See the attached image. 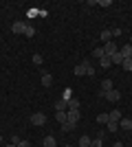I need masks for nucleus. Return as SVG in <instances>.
<instances>
[{"instance_id": "nucleus-24", "label": "nucleus", "mask_w": 132, "mask_h": 147, "mask_svg": "<svg viewBox=\"0 0 132 147\" xmlns=\"http://www.w3.org/2000/svg\"><path fill=\"white\" fill-rule=\"evenodd\" d=\"M104 55H106V53H104V46H101V49H95V51H93V57H97V59H101Z\"/></svg>"}, {"instance_id": "nucleus-10", "label": "nucleus", "mask_w": 132, "mask_h": 147, "mask_svg": "<svg viewBox=\"0 0 132 147\" xmlns=\"http://www.w3.org/2000/svg\"><path fill=\"white\" fill-rule=\"evenodd\" d=\"M119 127L121 129H132V119H121V121H119Z\"/></svg>"}, {"instance_id": "nucleus-22", "label": "nucleus", "mask_w": 132, "mask_h": 147, "mask_svg": "<svg viewBox=\"0 0 132 147\" xmlns=\"http://www.w3.org/2000/svg\"><path fill=\"white\" fill-rule=\"evenodd\" d=\"M99 64H101V68H108L110 64H112V61H110V57H108V55H104V57L99 59Z\"/></svg>"}, {"instance_id": "nucleus-30", "label": "nucleus", "mask_w": 132, "mask_h": 147, "mask_svg": "<svg viewBox=\"0 0 132 147\" xmlns=\"http://www.w3.org/2000/svg\"><path fill=\"white\" fill-rule=\"evenodd\" d=\"M75 75H77V77H82V75H84V68L82 66H75Z\"/></svg>"}, {"instance_id": "nucleus-3", "label": "nucleus", "mask_w": 132, "mask_h": 147, "mask_svg": "<svg viewBox=\"0 0 132 147\" xmlns=\"http://www.w3.org/2000/svg\"><path fill=\"white\" fill-rule=\"evenodd\" d=\"M104 97H106L108 101H112V103H119V101H121V92H119V90H114V88H112V90H110V92H106Z\"/></svg>"}, {"instance_id": "nucleus-20", "label": "nucleus", "mask_w": 132, "mask_h": 147, "mask_svg": "<svg viewBox=\"0 0 132 147\" xmlns=\"http://www.w3.org/2000/svg\"><path fill=\"white\" fill-rule=\"evenodd\" d=\"M101 143H104V134H99L97 138H93V143H90V147H101Z\"/></svg>"}, {"instance_id": "nucleus-28", "label": "nucleus", "mask_w": 132, "mask_h": 147, "mask_svg": "<svg viewBox=\"0 0 132 147\" xmlns=\"http://www.w3.org/2000/svg\"><path fill=\"white\" fill-rule=\"evenodd\" d=\"M24 35H26V37H33V35H35V29H33V26H26Z\"/></svg>"}, {"instance_id": "nucleus-16", "label": "nucleus", "mask_w": 132, "mask_h": 147, "mask_svg": "<svg viewBox=\"0 0 132 147\" xmlns=\"http://www.w3.org/2000/svg\"><path fill=\"white\" fill-rule=\"evenodd\" d=\"M108 117H110V121H117V123L121 121V114H119V110H112V112H108Z\"/></svg>"}, {"instance_id": "nucleus-17", "label": "nucleus", "mask_w": 132, "mask_h": 147, "mask_svg": "<svg viewBox=\"0 0 132 147\" xmlns=\"http://www.w3.org/2000/svg\"><path fill=\"white\" fill-rule=\"evenodd\" d=\"M62 99H64V101H66V103H68L70 99H73V90H70V88H66V90L62 92Z\"/></svg>"}, {"instance_id": "nucleus-26", "label": "nucleus", "mask_w": 132, "mask_h": 147, "mask_svg": "<svg viewBox=\"0 0 132 147\" xmlns=\"http://www.w3.org/2000/svg\"><path fill=\"white\" fill-rule=\"evenodd\" d=\"M121 66H123V70H132V59H123Z\"/></svg>"}, {"instance_id": "nucleus-7", "label": "nucleus", "mask_w": 132, "mask_h": 147, "mask_svg": "<svg viewBox=\"0 0 132 147\" xmlns=\"http://www.w3.org/2000/svg\"><path fill=\"white\" fill-rule=\"evenodd\" d=\"M121 55H123V59H132V44H126V46H121Z\"/></svg>"}, {"instance_id": "nucleus-33", "label": "nucleus", "mask_w": 132, "mask_h": 147, "mask_svg": "<svg viewBox=\"0 0 132 147\" xmlns=\"http://www.w3.org/2000/svg\"><path fill=\"white\" fill-rule=\"evenodd\" d=\"M7 147H18V145H7Z\"/></svg>"}, {"instance_id": "nucleus-21", "label": "nucleus", "mask_w": 132, "mask_h": 147, "mask_svg": "<svg viewBox=\"0 0 132 147\" xmlns=\"http://www.w3.org/2000/svg\"><path fill=\"white\" fill-rule=\"evenodd\" d=\"M106 125H108V132H117V129H119V123L117 121H108Z\"/></svg>"}, {"instance_id": "nucleus-29", "label": "nucleus", "mask_w": 132, "mask_h": 147, "mask_svg": "<svg viewBox=\"0 0 132 147\" xmlns=\"http://www.w3.org/2000/svg\"><path fill=\"white\" fill-rule=\"evenodd\" d=\"M42 55H38V53H35V55H33V64H35V66H40V64H42Z\"/></svg>"}, {"instance_id": "nucleus-1", "label": "nucleus", "mask_w": 132, "mask_h": 147, "mask_svg": "<svg viewBox=\"0 0 132 147\" xmlns=\"http://www.w3.org/2000/svg\"><path fill=\"white\" fill-rule=\"evenodd\" d=\"M44 123H46V114H44V112L31 114V125H44Z\"/></svg>"}, {"instance_id": "nucleus-18", "label": "nucleus", "mask_w": 132, "mask_h": 147, "mask_svg": "<svg viewBox=\"0 0 132 147\" xmlns=\"http://www.w3.org/2000/svg\"><path fill=\"white\" fill-rule=\"evenodd\" d=\"M108 121H110V117H108L106 112H101L99 117H97V123H101V125H106V123H108Z\"/></svg>"}, {"instance_id": "nucleus-8", "label": "nucleus", "mask_w": 132, "mask_h": 147, "mask_svg": "<svg viewBox=\"0 0 132 147\" xmlns=\"http://www.w3.org/2000/svg\"><path fill=\"white\" fill-rule=\"evenodd\" d=\"M66 108H68V103L64 99H57L55 101V112H66Z\"/></svg>"}, {"instance_id": "nucleus-2", "label": "nucleus", "mask_w": 132, "mask_h": 147, "mask_svg": "<svg viewBox=\"0 0 132 147\" xmlns=\"http://www.w3.org/2000/svg\"><path fill=\"white\" fill-rule=\"evenodd\" d=\"M66 123L77 125V123H79V110H68L66 112Z\"/></svg>"}, {"instance_id": "nucleus-19", "label": "nucleus", "mask_w": 132, "mask_h": 147, "mask_svg": "<svg viewBox=\"0 0 132 147\" xmlns=\"http://www.w3.org/2000/svg\"><path fill=\"white\" fill-rule=\"evenodd\" d=\"M90 143H93V138H88V136L79 138V147H90Z\"/></svg>"}, {"instance_id": "nucleus-15", "label": "nucleus", "mask_w": 132, "mask_h": 147, "mask_svg": "<svg viewBox=\"0 0 132 147\" xmlns=\"http://www.w3.org/2000/svg\"><path fill=\"white\" fill-rule=\"evenodd\" d=\"M57 143H55V136H46L44 138V147H55Z\"/></svg>"}, {"instance_id": "nucleus-25", "label": "nucleus", "mask_w": 132, "mask_h": 147, "mask_svg": "<svg viewBox=\"0 0 132 147\" xmlns=\"http://www.w3.org/2000/svg\"><path fill=\"white\" fill-rule=\"evenodd\" d=\"M75 127H77V125H73V123H64V125H62V129H64V132H73Z\"/></svg>"}, {"instance_id": "nucleus-11", "label": "nucleus", "mask_w": 132, "mask_h": 147, "mask_svg": "<svg viewBox=\"0 0 132 147\" xmlns=\"http://www.w3.org/2000/svg\"><path fill=\"white\" fill-rule=\"evenodd\" d=\"M51 84H53V75H49V73H44V75H42V86H46V88H49Z\"/></svg>"}, {"instance_id": "nucleus-23", "label": "nucleus", "mask_w": 132, "mask_h": 147, "mask_svg": "<svg viewBox=\"0 0 132 147\" xmlns=\"http://www.w3.org/2000/svg\"><path fill=\"white\" fill-rule=\"evenodd\" d=\"M55 119H57V123H66V112H55Z\"/></svg>"}, {"instance_id": "nucleus-13", "label": "nucleus", "mask_w": 132, "mask_h": 147, "mask_svg": "<svg viewBox=\"0 0 132 147\" xmlns=\"http://www.w3.org/2000/svg\"><path fill=\"white\" fill-rule=\"evenodd\" d=\"M110 40H112V31H101V42H110Z\"/></svg>"}, {"instance_id": "nucleus-6", "label": "nucleus", "mask_w": 132, "mask_h": 147, "mask_svg": "<svg viewBox=\"0 0 132 147\" xmlns=\"http://www.w3.org/2000/svg\"><path fill=\"white\" fill-rule=\"evenodd\" d=\"M79 66L84 68V75H88V77H93V75H95V68H93V64H90L88 59H84V64H79Z\"/></svg>"}, {"instance_id": "nucleus-12", "label": "nucleus", "mask_w": 132, "mask_h": 147, "mask_svg": "<svg viewBox=\"0 0 132 147\" xmlns=\"http://www.w3.org/2000/svg\"><path fill=\"white\" fill-rule=\"evenodd\" d=\"M110 61H112V64H123V55H121V51H117V53L110 57Z\"/></svg>"}, {"instance_id": "nucleus-9", "label": "nucleus", "mask_w": 132, "mask_h": 147, "mask_svg": "<svg viewBox=\"0 0 132 147\" xmlns=\"http://www.w3.org/2000/svg\"><path fill=\"white\" fill-rule=\"evenodd\" d=\"M110 90H112V81L104 79V81H101V94H106V92H110Z\"/></svg>"}, {"instance_id": "nucleus-35", "label": "nucleus", "mask_w": 132, "mask_h": 147, "mask_svg": "<svg viewBox=\"0 0 132 147\" xmlns=\"http://www.w3.org/2000/svg\"><path fill=\"white\" fill-rule=\"evenodd\" d=\"M66 147H73V145H66Z\"/></svg>"}, {"instance_id": "nucleus-31", "label": "nucleus", "mask_w": 132, "mask_h": 147, "mask_svg": "<svg viewBox=\"0 0 132 147\" xmlns=\"http://www.w3.org/2000/svg\"><path fill=\"white\" fill-rule=\"evenodd\" d=\"M18 147H31V143H29V141H20Z\"/></svg>"}, {"instance_id": "nucleus-14", "label": "nucleus", "mask_w": 132, "mask_h": 147, "mask_svg": "<svg viewBox=\"0 0 132 147\" xmlns=\"http://www.w3.org/2000/svg\"><path fill=\"white\" fill-rule=\"evenodd\" d=\"M68 110H79V99H75V97L70 99L68 101Z\"/></svg>"}, {"instance_id": "nucleus-27", "label": "nucleus", "mask_w": 132, "mask_h": 147, "mask_svg": "<svg viewBox=\"0 0 132 147\" xmlns=\"http://www.w3.org/2000/svg\"><path fill=\"white\" fill-rule=\"evenodd\" d=\"M99 7H112V0H97Z\"/></svg>"}, {"instance_id": "nucleus-5", "label": "nucleus", "mask_w": 132, "mask_h": 147, "mask_svg": "<svg viewBox=\"0 0 132 147\" xmlns=\"http://www.w3.org/2000/svg\"><path fill=\"white\" fill-rule=\"evenodd\" d=\"M26 26H29V24H24V22H13V24H11V31L16 33V35H22V33L26 31Z\"/></svg>"}, {"instance_id": "nucleus-34", "label": "nucleus", "mask_w": 132, "mask_h": 147, "mask_svg": "<svg viewBox=\"0 0 132 147\" xmlns=\"http://www.w3.org/2000/svg\"><path fill=\"white\" fill-rule=\"evenodd\" d=\"M130 44H132V35H130Z\"/></svg>"}, {"instance_id": "nucleus-32", "label": "nucleus", "mask_w": 132, "mask_h": 147, "mask_svg": "<svg viewBox=\"0 0 132 147\" xmlns=\"http://www.w3.org/2000/svg\"><path fill=\"white\" fill-rule=\"evenodd\" d=\"M112 147H123V145H121V143H114V145Z\"/></svg>"}, {"instance_id": "nucleus-4", "label": "nucleus", "mask_w": 132, "mask_h": 147, "mask_svg": "<svg viewBox=\"0 0 132 147\" xmlns=\"http://www.w3.org/2000/svg\"><path fill=\"white\" fill-rule=\"evenodd\" d=\"M119 51V46H117V42H106V46H104V53H106L108 57H112L114 53Z\"/></svg>"}]
</instances>
